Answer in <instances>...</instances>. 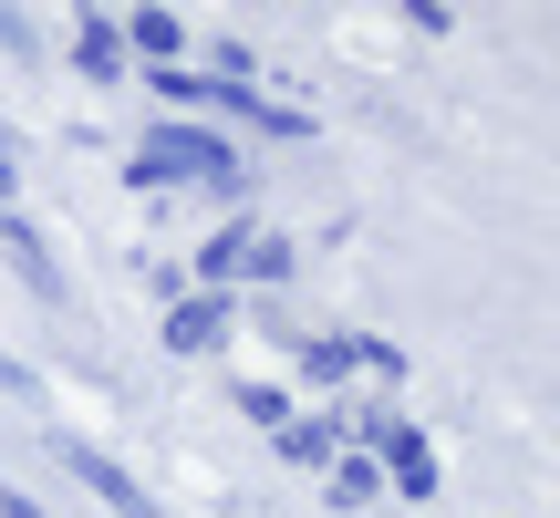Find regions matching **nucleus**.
I'll use <instances>...</instances> for the list:
<instances>
[{
	"instance_id": "obj_17",
	"label": "nucleus",
	"mask_w": 560,
	"mask_h": 518,
	"mask_svg": "<svg viewBox=\"0 0 560 518\" xmlns=\"http://www.w3.org/2000/svg\"><path fill=\"white\" fill-rule=\"evenodd\" d=\"M0 52L32 62V52H42V21H32V11H0Z\"/></svg>"
},
{
	"instance_id": "obj_6",
	"label": "nucleus",
	"mask_w": 560,
	"mask_h": 518,
	"mask_svg": "<svg viewBox=\"0 0 560 518\" xmlns=\"http://www.w3.org/2000/svg\"><path fill=\"white\" fill-rule=\"evenodd\" d=\"M115 21H125V52H136V73H177V62L198 52V42H187V21L156 11V0H145V11H115Z\"/></svg>"
},
{
	"instance_id": "obj_12",
	"label": "nucleus",
	"mask_w": 560,
	"mask_h": 518,
	"mask_svg": "<svg viewBox=\"0 0 560 518\" xmlns=\"http://www.w3.org/2000/svg\"><path fill=\"white\" fill-rule=\"evenodd\" d=\"M291 270H301V249H291V239H270V228H260V239H249V270H240V291H280Z\"/></svg>"
},
{
	"instance_id": "obj_13",
	"label": "nucleus",
	"mask_w": 560,
	"mask_h": 518,
	"mask_svg": "<svg viewBox=\"0 0 560 518\" xmlns=\"http://www.w3.org/2000/svg\"><path fill=\"white\" fill-rule=\"evenodd\" d=\"M353 374H374L384 395H395V384L416 374V363H405V342H384V332H353Z\"/></svg>"
},
{
	"instance_id": "obj_11",
	"label": "nucleus",
	"mask_w": 560,
	"mask_h": 518,
	"mask_svg": "<svg viewBox=\"0 0 560 518\" xmlns=\"http://www.w3.org/2000/svg\"><path fill=\"white\" fill-rule=\"evenodd\" d=\"M322 498H332L342 518H353V508H384V457H332V478H322Z\"/></svg>"
},
{
	"instance_id": "obj_8",
	"label": "nucleus",
	"mask_w": 560,
	"mask_h": 518,
	"mask_svg": "<svg viewBox=\"0 0 560 518\" xmlns=\"http://www.w3.org/2000/svg\"><path fill=\"white\" fill-rule=\"evenodd\" d=\"M353 384V332H301L291 342V395H342Z\"/></svg>"
},
{
	"instance_id": "obj_2",
	"label": "nucleus",
	"mask_w": 560,
	"mask_h": 518,
	"mask_svg": "<svg viewBox=\"0 0 560 518\" xmlns=\"http://www.w3.org/2000/svg\"><path fill=\"white\" fill-rule=\"evenodd\" d=\"M229 332H240V291H187L177 311L156 321V342H166L177 363H208V353H219Z\"/></svg>"
},
{
	"instance_id": "obj_20",
	"label": "nucleus",
	"mask_w": 560,
	"mask_h": 518,
	"mask_svg": "<svg viewBox=\"0 0 560 518\" xmlns=\"http://www.w3.org/2000/svg\"><path fill=\"white\" fill-rule=\"evenodd\" d=\"M0 395H32V363H11V353H0Z\"/></svg>"
},
{
	"instance_id": "obj_9",
	"label": "nucleus",
	"mask_w": 560,
	"mask_h": 518,
	"mask_svg": "<svg viewBox=\"0 0 560 518\" xmlns=\"http://www.w3.org/2000/svg\"><path fill=\"white\" fill-rule=\"evenodd\" d=\"M270 457H280V467H301V478H332L342 436H332V415H291V425L270 436Z\"/></svg>"
},
{
	"instance_id": "obj_18",
	"label": "nucleus",
	"mask_w": 560,
	"mask_h": 518,
	"mask_svg": "<svg viewBox=\"0 0 560 518\" xmlns=\"http://www.w3.org/2000/svg\"><path fill=\"white\" fill-rule=\"evenodd\" d=\"M0 208H21V156H11V136H0Z\"/></svg>"
},
{
	"instance_id": "obj_4",
	"label": "nucleus",
	"mask_w": 560,
	"mask_h": 518,
	"mask_svg": "<svg viewBox=\"0 0 560 518\" xmlns=\"http://www.w3.org/2000/svg\"><path fill=\"white\" fill-rule=\"evenodd\" d=\"M249 239H260V208H229V219L208 228L198 249H187V280H198V291H240V270H249Z\"/></svg>"
},
{
	"instance_id": "obj_19",
	"label": "nucleus",
	"mask_w": 560,
	"mask_h": 518,
	"mask_svg": "<svg viewBox=\"0 0 560 518\" xmlns=\"http://www.w3.org/2000/svg\"><path fill=\"white\" fill-rule=\"evenodd\" d=\"M0 518H52V508H42L32 487H0Z\"/></svg>"
},
{
	"instance_id": "obj_14",
	"label": "nucleus",
	"mask_w": 560,
	"mask_h": 518,
	"mask_svg": "<svg viewBox=\"0 0 560 518\" xmlns=\"http://www.w3.org/2000/svg\"><path fill=\"white\" fill-rule=\"evenodd\" d=\"M145 291H156V311H177L198 280H187V259H145Z\"/></svg>"
},
{
	"instance_id": "obj_3",
	"label": "nucleus",
	"mask_w": 560,
	"mask_h": 518,
	"mask_svg": "<svg viewBox=\"0 0 560 518\" xmlns=\"http://www.w3.org/2000/svg\"><path fill=\"white\" fill-rule=\"evenodd\" d=\"M374 457H384V487H395V498L405 508H425V498H436V487H446V467H436V446H425V425H384V446H374Z\"/></svg>"
},
{
	"instance_id": "obj_10",
	"label": "nucleus",
	"mask_w": 560,
	"mask_h": 518,
	"mask_svg": "<svg viewBox=\"0 0 560 518\" xmlns=\"http://www.w3.org/2000/svg\"><path fill=\"white\" fill-rule=\"evenodd\" d=\"M229 404H240L260 436H280V425L301 415V395H291V384H270V374H240V384H229Z\"/></svg>"
},
{
	"instance_id": "obj_15",
	"label": "nucleus",
	"mask_w": 560,
	"mask_h": 518,
	"mask_svg": "<svg viewBox=\"0 0 560 518\" xmlns=\"http://www.w3.org/2000/svg\"><path fill=\"white\" fill-rule=\"evenodd\" d=\"M125 187H136V198H166V187H177V177H166V166L145 156V145H125Z\"/></svg>"
},
{
	"instance_id": "obj_1",
	"label": "nucleus",
	"mask_w": 560,
	"mask_h": 518,
	"mask_svg": "<svg viewBox=\"0 0 560 518\" xmlns=\"http://www.w3.org/2000/svg\"><path fill=\"white\" fill-rule=\"evenodd\" d=\"M136 145H145V156H156L177 187H198V198H249L240 145H229L219 125H198V115H145V125H136Z\"/></svg>"
},
{
	"instance_id": "obj_21",
	"label": "nucleus",
	"mask_w": 560,
	"mask_h": 518,
	"mask_svg": "<svg viewBox=\"0 0 560 518\" xmlns=\"http://www.w3.org/2000/svg\"><path fill=\"white\" fill-rule=\"evenodd\" d=\"M550 21H560V11H550Z\"/></svg>"
},
{
	"instance_id": "obj_7",
	"label": "nucleus",
	"mask_w": 560,
	"mask_h": 518,
	"mask_svg": "<svg viewBox=\"0 0 560 518\" xmlns=\"http://www.w3.org/2000/svg\"><path fill=\"white\" fill-rule=\"evenodd\" d=\"M73 73H83V83H125V73H136L115 11H73Z\"/></svg>"
},
{
	"instance_id": "obj_16",
	"label": "nucleus",
	"mask_w": 560,
	"mask_h": 518,
	"mask_svg": "<svg viewBox=\"0 0 560 518\" xmlns=\"http://www.w3.org/2000/svg\"><path fill=\"white\" fill-rule=\"evenodd\" d=\"M405 21H416L425 42H457V11H446V0H405Z\"/></svg>"
},
{
	"instance_id": "obj_5",
	"label": "nucleus",
	"mask_w": 560,
	"mask_h": 518,
	"mask_svg": "<svg viewBox=\"0 0 560 518\" xmlns=\"http://www.w3.org/2000/svg\"><path fill=\"white\" fill-rule=\"evenodd\" d=\"M52 457H62V478H73V487H94V498H104V508H115V518H166V508H156V498H145V487H136V478H125V467H115V457H104V446H73V436H62V446H52Z\"/></svg>"
}]
</instances>
